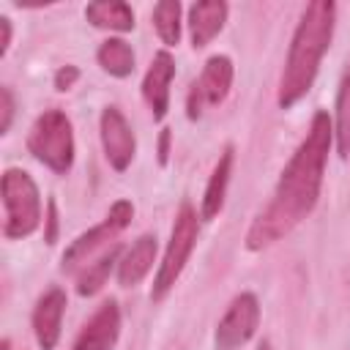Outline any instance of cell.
<instances>
[{
    "label": "cell",
    "instance_id": "obj_1",
    "mask_svg": "<svg viewBox=\"0 0 350 350\" xmlns=\"http://www.w3.org/2000/svg\"><path fill=\"white\" fill-rule=\"evenodd\" d=\"M334 142V120L328 112H314L306 137L295 148L293 159L282 170V178L273 189L271 202L254 216L246 232V249L260 252L287 232H293L317 205L328 150Z\"/></svg>",
    "mask_w": 350,
    "mask_h": 350
},
{
    "label": "cell",
    "instance_id": "obj_2",
    "mask_svg": "<svg viewBox=\"0 0 350 350\" xmlns=\"http://www.w3.org/2000/svg\"><path fill=\"white\" fill-rule=\"evenodd\" d=\"M334 25H336V5L331 0H314L304 8L279 79L276 104L282 109L295 107L312 90L314 77L320 71V60L331 46Z\"/></svg>",
    "mask_w": 350,
    "mask_h": 350
},
{
    "label": "cell",
    "instance_id": "obj_3",
    "mask_svg": "<svg viewBox=\"0 0 350 350\" xmlns=\"http://www.w3.org/2000/svg\"><path fill=\"white\" fill-rule=\"evenodd\" d=\"M0 194H3V235L8 241H22L33 235L41 224V194L36 180L16 167H8L0 180Z\"/></svg>",
    "mask_w": 350,
    "mask_h": 350
},
{
    "label": "cell",
    "instance_id": "obj_4",
    "mask_svg": "<svg viewBox=\"0 0 350 350\" xmlns=\"http://www.w3.org/2000/svg\"><path fill=\"white\" fill-rule=\"evenodd\" d=\"M27 150L52 172L66 175L74 167V129L68 115L60 109H44L30 126Z\"/></svg>",
    "mask_w": 350,
    "mask_h": 350
},
{
    "label": "cell",
    "instance_id": "obj_5",
    "mask_svg": "<svg viewBox=\"0 0 350 350\" xmlns=\"http://www.w3.org/2000/svg\"><path fill=\"white\" fill-rule=\"evenodd\" d=\"M197 232H200V219H197L194 205L191 202H180V208L175 213V221H172V232H170L164 257L159 262V271H156V279H153V287H150V298L153 301L167 298V293L180 279V273H183V268H186V262H189V257L194 252Z\"/></svg>",
    "mask_w": 350,
    "mask_h": 350
},
{
    "label": "cell",
    "instance_id": "obj_6",
    "mask_svg": "<svg viewBox=\"0 0 350 350\" xmlns=\"http://www.w3.org/2000/svg\"><path fill=\"white\" fill-rule=\"evenodd\" d=\"M232 77H235L232 60L227 55H211L205 60L200 77L191 82V90L186 98V115L191 120H200L205 115V109L219 107L232 88Z\"/></svg>",
    "mask_w": 350,
    "mask_h": 350
},
{
    "label": "cell",
    "instance_id": "obj_7",
    "mask_svg": "<svg viewBox=\"0 0 350 350\" xmlns=\"http://www.w3.org/2000/svg\"><path fill=\"white\" fill-rule=\"evenodd\" d=\"M131 216H134V205H131L129 200L112 202V208H109V213L104 216V221H98V224L90 227L88 232L77 235V238L66 246V252H63V265H60V268H63V271H74L79 262L88 260L90 252H96L98 246H104L107 241H112L120 230H126V227L131 224Z\"/></svg>",
    "mask_w": 350,
    "mask_h": 350
},
{
    "label": "cell",
    "instance_id": "obj_8",
    "mask_svg": "<svg viewBox=\"0 0 350 350\" xmlns=\"http://www.w3.org/2000/svg\"><path fill=\"white\" fill-rule=\"evenodd\" d=\"M257 325H260L257 295L254 293H238L216 325V336H213L216 350H238L241 345H246L254 336Z\"/></svg>",
    "mask_w": 350,
    "mask_h": 350
},
{
    "label": "cell",
    "instance_id": "obj_9",
    "mask_svg": "<svg viewBox=\"0 0 350 350\" xmlns=\"http://www.w3.org/2000/svg\"><path fill=\"white\" fill-rule=\"evenodd\" d=\"M98 134H101V148L115 172H126L134 161L137 153V137L131 123L118 107H104L101 120H98Z\"/></svg>",
    "mask_w": 350,
    "mask_h": 350
},
{
    "label": "cell",
    "instance_id": "obj_10",
    "mask_svg": "<svg viewBox=\"0 0 350 350\" xmlns=\"http://www.w3.org/2000/svg\"><path fill=\"white\" fill-rule=\"evenodd\" d=\"M175 79V57L167 49H159L142 79V98L150 107L153 120H164L170 109V85Z\"/></svg>",
    "mask_w": 350,
    "mask_h": 350
},
{
    "label": "cell",
    "instance_id": "obj_11",
    "mask_svg": "<svg viewBox=\"0 0 350 350\" xmlns=\"http://www.w3.org/2000/svg\"><path fill=\"white\" fill-rule=\"evenodd\" d=\"M120 336V306L118 301H104L93 317L79 331L74 350H112Z\"/></svg>",
    "mask_w": 350,
    "mask_h": 350
},
{
    "label": "cell",
    "instance_id": "obj_12",
    "mask_svg": "<svg viewBox=\"0 0 350 350\" xmlns=\"http://www.w3.org/2000/svg\"><path fill=\"white\" fill-rule=\"evenodd\" d=\"M66 293L60 287H49L33 309V334L41 350H55L60 339V325L66 314Z\"/></svg>",
    "mask_w": 350,
    "mask_h": 350
},
{
    "label": "cell",
    "instance_id": "obj_13",
    "mask_svg": "<svg viewBox=\"0 0 350 350\" xmlns=\"http://www.w3.org/2000/svg\"><path fill=\"white\" fill-rule=\"evenodd\" d=\"M230 14V5L224 0H200L189 8V38L194 49L208 46L224 27Z\"/></svg>",
    "mask_w": 350,
    "mask_h": 350
},
{
    "label": "cell",
    "instance_id": "obj_14",
    "mask_svg": "<svg viewBox=\"0 0 350 350\" xmlns=\"http://www.w3.org/2000/svg\"><path fill=\"white\" fill-rule=\"evenodd\" d=\"M156 249H159V243H156V235H153V232L139 235V238L126 249V254H123L120 262H118V284H120V287H134V284H139V282L148 276V271L153 268Z\"/></svg>",
    "mask_w": 350,
    "mask_h": 350
},
{
    "label": "cell",
    "instance_id": "obj_15",
    "mask_svg": "<svg viewBox=\"0 0 350 350\" xmlns=\"http://www.w3.org/2000/svg\"><path fill=\"white\" fill-rule=\"evenodd\" d=\"M230 175H232V148H224V153L219 156L211 178H208V186H205V194H202V205H200V219L211 221L221 213L224 208V197H227V186H230Z\"/></svg>",
    "mask_w": 350,
    "mask_h": 350
},
{
    "label": "cell",
    "instance_id": "obj_16",
    "mask_svg": "<svg viewBox=\"0 0 350 350\" xmlns=\"http://www.w3.org/2000/svg\"><path fill=\"white\" fill-rule=\"evenodd\" d=\"M85 19L98 30L129 33L134 30V11L123 0H96L85 5Z\"/></svg>",
    "mask_w": 350,
    "mask_h": 350
},
{
    "label": "cell",
    "instance_id": "obj_17",
    "mask_svg": "<svg viewBox=\"0 0 350 350\" xmlns=\"http://www.w3.org/2000/svg\"><path fill=\"white\" fill-rule=\"evenodd\" d=\"M96 60H98V66H101L109 77H118V79L129 77V74L134 71V63H137L131 44L123 41V38H115V36L107 38V41H101V46H98V52H96Z\"/></svg>",
    "mask_w": 350,
    "mask_h": 350
},
{
    "label": "cell",
    "instance_id": "obj_18",
    "mask_svg": "<svg viewBox=\"0 0 350 350\" xmlns=\"http://www.w3.org/2000/svg\"><path fill=\"white\" fill-rule=\"evenodd\" d=\"M120 262V246H109L98 260H93V262H88V268L77 276V293L82 295V298H90V295H96L104 284H107V279H109V271L115 268Z\"/></svg>",
    "mask_w": 350,
    "mask_h": 350
},
{
    "label": "cell",
    "instance_id": "obj_19",
    "mask_svg": "<svg viewBox=\"0 0 350 350\" xmlns=\"http://www.w3.org/2000/svg\"><path fill=\"white\" fill-rule=\"evenodd\" d=\"M334 142L339 159H350V60L345 66L339 93H336V115H334Z\"/></svg>",
    "mask_w": 350,
    "mask_h": 350
},
{
    "label": "cell",
    "instance_id": "obj_20",
    "mask_svg": "<svg viewBox=\"0 0 350 350\" xmlns=\"http://www.w3.org/2000/svg\"><path fill=\"white\" fill-rule=\"evenodd\" d=\"M153 27L167 46H175L180 41V3L178 0L156 3L153 5Z\"/></svg>",
    "mask_w": 350,
    "mask_h": 350
},
{
    "label": "cell",
    "instance_id": "obj_21",
    "mask_svg": "<svg viewBox=\"0 0 350 350\" xmlns=\"http://www.w3.org/2000/svg\"><path fill=\"white\" fill-rule=\"evenodd\" d=\"M14 109H16V101H14V93H11V88H0V112H3V118H0V134H8V129H11V120H14Z\"/></svg>",
    "mask_w": 350,
    "mask_h": 350
},
{
    "label": "cell",
    "instance_id": "obj_22",
    "mask_svg": "<svg viewBox=\"0 0 350 350\" xmlns=\"http://www.w3.org/2000/svg\"><path fill=\"white\" fill-rule=\"evenodd\" d=\"M77 79H79V68H77V66H63V68L55 71V88H57L60 93L71 90Z\"/></svg>",
    "mask_w": 350,
    "mask_h": 350
},
{
    "label": "cell",
    "instance_id": "obj_23",
    "mask_svg": "<svg viewBox=\"0 0 350 350\" xmlns=\"http://www.w3.org/2000/svg\"><path fill=\"white\" fill-rule=\"evenodd\" d=\"M44 241L46 243L57 241V205H55V200L46 202V232H44Z\"/></svg>",
    "mask_w": 350,
    "mask_h": 350
},
{
    "label": "cell",
    "instance_id": "obj_24",
    "mask_svg": "<svg viewBox=\"0 0 350 350\" xmlns=\"http://www.w3.org/2000/svg\"><path fill=\"white\" fill-rule=\"evenodd\" d=\"M0 30H3V36H0V57H5V52L11 46V33H14L8 16H0Z\"/></svg>",
    "mask_w": 350,
    "mask_h": 350
},
{
    "label": "cell",
    "instance_id": "obj_25",
    "mask_svg": "<svg viewBox=\"0 0 350 350\" xmlns=\"http://www.w3.org/2000/svg\"><path fill=\"white\" fill-rule=\"evenodd\" d=\"M170 139H172L170 129H161V134H159V164L161 167L170 161Z\"/></svg>",
    "mask_w": 350,
    "mask_h": 350
},
{
    "label": "cell",
    "instance_id": "obj_26",
    "mask_svg": "<svg viewBox=\"0 0 350 350\" xmlns=\"http://www.w3.org/2000/svg\"><path fill=\"white\" fill-rule=\"evenodd\" d=\"M0 350H11V342H8V339H3V345H0Z\"/></svg>",
    "mask_w": 350,
    "mask_h": 350
}]
</instances>
